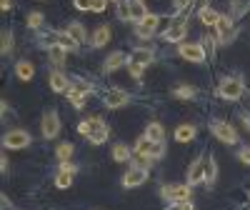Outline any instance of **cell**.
Masks as SVG:
<instances>
[{"mask_svg": "<svg viewBox=\"0 0 250 210\" xmlns=\"http://www.w3.org/2000/svg\"><path fill=\"white\" fill-rule=\"evenodd\" d=\"M190 193H193L190 183H170V185H163V188H160V198L168 200V203L190 200Z\"/></svg>", "mask_w": 250, "mask_h": 210, "instance_id": "obj_1", "label": "cell"}, {"mask_svg": "<svg viewBox=\"0 0 250 210\" xmlns=\"http://www.w3.org/2000/svg\"><path fill=\"white\" fill-rule=\"evenodd\" d=\"M218 95L225 100H238L243 95V80L240 78H223L218 85Z\"/></svg>", "mask_w": 250, "mask_h": 210, "instance_id": "obj_2", "label": "cell"}, {"mask_svg": "<svg viewBox=\"0 0 250 210\" xmlns=\"http://www.w3.org/2000/svg\"><path fill=\"white\" fill-rule=\"evenodd\" d=\"M210 130H213V135H215L220 143H225V145H235V143H238V133H235V128H233L230 123L215 120V123L210 125Z\"/></svg>", "mask_w": 250, "mask_h": 210, "instance_id": "obj_3", "label": "cell"}, {"mask_svg": "<svg viewBox=\"0 0 250 210\" xmlns=\"http://www.w3.org/2000/svg\"><path fill=\"white\" fill-rule=\"evenodd\" d=\"M178 53H180V58H185V63H205L208 60L200 43H180Z\"/></svg>", "mask_w": 250, "mask_h": 210, "instance_id": "obj_4", "label": "cell"}, {"mask_svg": "<svg viewBox=\"0 0 250 210\" xmlns=\"http://www.w3.org/2000/svg\"><path fill=\"white\" fill-rule=\"evenodd\" d=\"M3 145L10 150H20V148H28L30 145V133L28 130H8L3 135Z\"/></svg>", "mask_w": 250, "mask_h": 210, "instance_id": "obj_5", "label": "cell"}, {"mask_svg": "<svg viewBox=\"0 0 250 210\" xmlns=\"http://www.w3.org/2000/svg\"><path fill=\"white\" fill-rule=\"evenodd\" d=\"M145 180H148V168L133 165L130 170L123 175V188H138V185H143Z\"/></svg>", "mask_w": 250, "mask_h": 210, "instance_id": "obj_6", "label": "cell"}, {"mask_svg": "<svg viewBox=\"0 0 250 210\" xmlns=\"http://www.w3.org/2000/svg\"><path fill=\"white\" fill-rule=\"evenodd\" d=\"M43 138H48V140H53V138H58V133H60V115L55 113V110H48L45 115H43Z\"/></svg>", "mask_w": 250, "mask_h": 210, "instance_id": "obj_7", "label": "cell"}, {"mask_svg": "<svg viewBox=\"0 0 250 210\" xmlns=\"http://www.w3.org/2000/svg\"><path fill=\"white\" fill-rule=\"evenodd\" d=\"M103 103H105V108H123V105H128L130 103V95L125 93V90H118V88H110L105 90V95H103Z\"/></svg>", "mask_w": 250, "mask_h": 210, "instance_id": "obj_8", "label": "cell"}, {"mask_svg": "<svg viewBox=\"0 0 250 210\" xmlns=\"http://www.w3.org/2000/svg\"><path fill=\"white\" fill-rule=\"evenodd\" d=\"M215 30H218V40L220 43H233V38H235V23H233V18H220L218 20V25H215Z\"/></svg>", "mask_w": 250, "mask_h": 210, "instance_id": "obj_9", "label": "cell"}, {"mask_svg": "<svg viewBox=\"0 0 250 210\" xmlns=\"http://www.w3.org/2000/svg\"><path fill=\"white\" fill-rule=\"evenodd\" d=\"M185 35H188V25L183 23V20H178V23H173L170 28H165L163 40H168V43H183Z\"/></svg>", "mask_w": 250, "mask_h": 210, "instance_id": "obj_10", "label": "cell"}, {"mask_svg": "<svg viewBox=\"0 0 250 210\" xmlns=\"http://www.w3.org/2000/svg\"><path fill=\"white\" fill-rule=\"evenodd\" d=\"M108 135H110V128H108V125L98 118V120H95V125H93V130H90L85 138L90 140V145H100V143H105V140H108Z\"/></svg>", "mask_w": 250, "mask_h": 210, "instance_id": "obj_11", "label": "cell"}, {"mask_svg": "<svg viewBox=\"0 0 250 210\" xmlns=\"http://www.w3.org/2000/svg\"><path fill=\"white\" fill-rule=\"evenodd\" d=\"M188 183H190V185L205 183V158L195 160L190 168H188Z\"/></svg>", "mask_w": 250, "mask_h": 210, "instance_id": "obj_12", "label": "cell"}, {"mask_svg": "<svg viewBox=\"0 0 250 210\" xmlns=\"http://www.w3.org/2000/svg\"><path fill=\"white\" fill-rule=\"evenodd\" d=\"M128 60H130V58H125L123 50H115V53H110V55L105 58L103 68H105V73H113V70H118V68H123V65H128Z\"/></svg>", "mask_w": 250, "mask_h": 210, "instance_id": "obj_13", "label": "cell"}, {"mask_svg": "<svg viewBox=\"0 0 250 210\" xmlns=\"http://www.w3.org/2000/svg\"><path fill=\"white\" fill-rule=\"evenodd\" d=\"M130 63H135V65H140V68H148L153 63V50L150 48H135L130 53Z\"/></svg>", "mask_w": 250, "mask_h": 210, "instance_id": "obj_14", "label": "cell"}, {"mask_svg": "<svg viewBox=\"0 0 250 210\" xmlns=\"http://www.w3.org/2000/svg\"><path fill=\"white\" fill-rule=\"evenodd\" d=\"M50 88H53L55 93H68V90H70V80L65 78V73L53 70V73H50Z\"/></svg>", "mask_w": 250, "mask_h": 210, "instance_id": "obj_15", "label": "cell"}, {"mask_svg": "<svg viewBox=\"0 0 250 210\" xmlns=\"http://www.w3.org/2000/svg\"><path fill=\"white\" fill-rule=\"evenodd\" d=\"M153 150H155V143L150 138H145V135L135 143V148H133V153L138 158H150V160H153Z\"/></svg>", "mask_w": 250, "mask_h": 210, "instance_id": "obj_16", "label": "cell"}, {"mask_svg": "<svg viewBox=\"0 0 250 210\" xmlns=\"http://www.w3.org/2000/svg\"><path fill=\"white\" fill-rule=\"evenodd\" d=\"M73 175H75V170H70V168H65V165H60V170L55 175V188H60V190L70 188L73 185Z\"/></svg>", "mask_w": 250, "mask_h": 210, "instance_id": "obj_17", "label": "cell"}, {"mask_svg": "<svg viewBox=\"0 0 250 210\" xmlns=\"http://www.w3.org/2000/svg\"><path fill=\"white\" fill-rule=\"evenodd\" d=\"M195 135H198V128H195V125H190V123L178 125V128H175V140L178 143H190Z\"/></svg>", "mask_w": 250, "mask_h": 210, "instance_id": "obj_18", "label": "cell"}, {"mask_svg": "<svg viewBox=\"0 0 250 210\" xmlns=\"http://www.w3.org/2000/svg\"><path fill=\"white\" fill-rule=\"evenodd\" d=\"M145 138H150L153 143H163L165 140V128L160 123H148L145 125Z\"/></svg>", "mask_w": 250, "mask_h": 210, "instance_id": "obj_19", "label": "cell"}, {"mask_svg": "<svg viewBox=\"0 0 250 210\" xmlns=\"http://www.w3.org/2000/svg\"><path fill=\"white\" fill-rule=\"evenodd\" d=\"M145 15H148V10H145V3L143 0H133L130 3V23H143L145 20Z\"/></svg>", "mask_w": 250, "mask_h": 210, "instance_id": "obj_20", "label": "cell"}, {"mask_svg": "<svg viewBox=\"0 0 250 210\" xmlns=\"http://www.w3.org/2000/svg\"><path fill=\"white\" fill-rule=\"evenodd\" d=\"M55 43H58V45H62V48H65L68 53L78 50V45H80L78 40H75V38H73V35L68 33V30H62V33H58V38H55Z\"/></svg>", "mask_w": 250, "mask_h": 210, "instance_id": "obj_21", "label": "cell"}, {"mask_svg": "<svg viewBox=\"0 0 250 210\" xmlns=\"http://www.w3.org/2000/svg\"><path fill=\"white\" fill-rule=\"evenodd\" d=\"M15 75H18L20 80H30V78L35 75L33 63H30V60H20V63H15Z\"/></svg>", "mask_w": 250, "mask_h": 210, "instance_id": "obj_22", "label": "cell"}, {"mask_svg": "<svg viewBox=\"0 0 250 210\" xmlns=\"http://www.w3.org/2000/svg\"><path fill=\"white\" fill-rule=\"evenodd\" d=\"M108 43H110V28L108 25H100L93 33V45L95 48H103V45H108Z\"/></svg>", "mask_w": 250, "mask_h": 210, "instance_id": "obj_23", "label": "cell"}, {"mask_svg": "<svg viewBox=\"0 0 250 210\" xmlns=\"http://www.w3.org/2000/svg\"><path fill=\"white\" fill-rule=\"evenodd\" d=\"M220 18H223V15H220L218 10H213V8H203V10H200V20H203V25H208V28H215Z\"/></svg>", "mask_w": 250, "mask_h": 210, "instance_id": "obj_24", "label": "cell"}, {"mask_svg": "<svg viewBox=\"0 0 250 210\" xmlns=\"http://www.w3.org/2000/svg\"><path fill=\"white\" fill-rule=\"evenodd\" d=\"M65 48L62 45H48V55H50V60H53V65H65Z\"/></svg>", "mask_w": 250, "mask_h": 210, "instance_id": "obj_25", "label": "cell"}, {"mask_svg": "<svg viewBox=\"0 0 250 210\" xmlns=\"http://www.w3.org/2000/svg\"><path fill=\"white\" fill-rule=\"evenodd\" d=\"M130 155H133V153H130V148H128L125 143H118L115 148H113V160H115V163H128Z\"/></svg>", "mask_w": 250, "mask_h": 210, "instance_id": "obj_26", "label": "cell"}, {"mask_svg": "<svg viewBox=\"0 0 250 210\" xmlns=\"http://www.w3.org/2000/svg\"><path fill=\"white\" fill-rule=\"evenodd\" d=\"M215 178H218V165L213 158H208L205 160V183H215Z\"/></svg>", "mask_w": 250, "mask_h": 210, "instance_id": "obj_27", "label": "cell"}, {"mask_svg": "<svg viewBox=\"0 0 250 210\" xmlns=\"http://www.w3.org/2000/svg\"><path fill=\"white\" fill-rule=\"evenodd\" d=\"M13 50V33L10 30H3V35H0V53L8 55Z\"/></svg>", "mask_w": 250, "mask_h": 210, "instance_id": "obj_28", "label": "cell"}, {"mask_svg": "<svg viewBox=\"0 0 250 210\" xmlns=\"http://www.w3.org/2000/svg\"><path fill=\"white\" fill-rule=\"evenodd\" d=\"M230 10H233V18H240V15H245V13L250 10V0H233Z\"/></svg>", "mask_w": 250, "mask_h": 210, "instance_id": "obj_29", "label": "cell"}, {"mask_svg": "<svg viewBox=\"0 0 250 210\" xmlns=\"http://www.w3.org/2000/svg\"><path fill=\"white\" fill-rule=\"evenodd\" d=\"M173 95L180 98V100H190V98H195V88H193V85H178V88L173 90Z\"/></svg>", "mask_w": 250, "mask_h": 210, "instance_id": "obj_30", "label": "cell"}, {"mask_svg": "<svg viewBox=\"0 0 250 210\" xmlns=\"http://www.w3.org/2000/svg\"><path fill=\"white\" fill-rule=\"evenodd\" d=\"M55 155H58L60 163L70 160V155H73V145H70V143H60V145H58V150H55Z\"/></svg>", "mask_w": 250, "mask_h": 210, "instance_id": "obj_31", "label": "cell"}, {"mask_svg": "<svg viewBox=\"0 0 250 210\" xmlns=\"http://www.w3.org/2000/svg\"><path fill=\"white\" fill-rule=\"evenodd\" d=\"M65 30H68V33H70V35L78 40V43H85V28H83L80 23H70Z\"/></svg>", "mask_w": 250, "mask_h": 210, "instance_id": "obj_32", "label": "cell"}, {"mask_svg": "<svg viewBox=\"0 0 250 210\" xmlns=\"http://www.w3.org/2000/svg\"><path fill=\"white\" fill-rule=\"evenodd\" d=\"M43 13H38V10H33L30 15H28V28H33V30H38L40 25H43Z\"/></svg>", "mask_w": 250, "mask_h": 210, "instance_id": "obj_33", "label": "cell"}, {"mask_svg": "<svg viewBox=\"0 0 250 210\" xmlns=\"http://www.w3.org/2000/svg\"><path fill=\"white\" fill-rule=\"evenodd\" d=\"M158 23H160V18H158V15H153V13H148V15H145V20H143V23H138V25H143V28H148V30H153V33H155Z\"/></svg>", "mask_w": 250, "mask_h": 210, "instance_id": "obj_34", "label": "cell"}, {"mask_svg": "<svg viewBox=\"0 0 250 210\" xmlns=\"http://www.w3.org/2000/svg\"><path fill=\"white\" fill-rule=\"evenodd\" d=\"M200 45H203V50H205L208 60H213V50H215V38H205V40H200Z\"/></svg>", "mask_w": 250, "mask_h": 210, "instance_id": "obj_35", "label": "cell"}, {"mask_svg": "<svg viewBox=\"0 0 250 210\" xmlns=\"http://www.w3.org/2000/svg\"><path fill=\"white\" fill-rule=\"evenodd\" d=\"M95 120H98V118H88V120H80V125H78V133H80V135H88V133L93 130Z\"/></svg>", "mask_w": 250, "mask_h": 210, "instance_id": "obj_36", "label": "cell"}, {"mask_svg": "<svg viewBox=\"0 0 250 210\" xmlns=\"http://www.w3.org/2000/svg\"><path fill=\"white\" fill-rule=\"evenodd\" d=\"M118 18L130 23V3H125V0H123V3H118Z\"/></svg>", "mask_w": 250, "mask_h": 210, "instance_id": "obj_37", "label": "cell"}, {"mask_svg": "<svg viewBox=\"0 0 250 210\" xmlns=\"http://www.w3.org/2000/svg\"><path fill=\"white\" fill-rule=\"evenodd\" d=\"M108 3L110 0H93V13H105V8H108Z\"/></svg>", "mask_w": 250, "mask_h": 210, "instance_id": "obj_38", "label": "cell"}, {"mask_svg": "<svg viewBox=\"0 0 250 210\" xmlns=\"http://www.w3.org/2000/svg\"><path fill=\"white\" fill-rule=\"evenodd\" d=\"M168 210H195V208H193L190 203H188V200H180V203H173Z\"/></svg>", "mask_w": 250, "mask_h": 210, "instance_id": "obj_39", "label": "cell"}, {"mask_svg": "<svg viewBox=\"0 0 250 210\" xmlns=\"http://www.w3.org/2000/svg\"><path fill=\"white\" fill-rule=\"evenodd\" d=\"M73 5L78 10H90L93 8V0H73Z\"/></svg>", "mask_w": 250, "mask_h": 210, "instance_id": "obj_40", "label": "cell"}, {"mask_svg": "<svg viewBox=\"0 0 250 210\" xmlns=\"http://www.w3.org/2000/svg\"><path fill=\"white\" fill-rule=\"evenodd\" d=\"M128 70H130V75H133V78H140L145 68H140V65H135V63H130V60H128Z\"/></svg>", "mask_w": 250, "mask_h": 210, "instance_id": "obj_41", "label": "cell"}, {"mask_svg": "<svg viewBox=\"0 0 250 210\" xmlns=\"http://www.w3.org/2000/svg\"><path fill=\"white\" fill-rule=\"evenodd\" d=\"M173 3H175V10H185V8H190L195 0H173Z\"/></svg>", "mask_w": 250, "mask_h": 210, "instance_id": "obj_42", "label": "cell"}, {"mask_svg": "<svg viewBox=\"0 0 250 210\" xmlns=\"http://www.w3.org/2000/svg\"><path fill=\"white\" fill-rule=\"evenodd\" d=\"M238 158H240V160H243L245 165H250V148H245V150H240V153H238Z\"/></svg>", "mask_w": 250, "mask_h": 210, "instance_id": "obj_43", "label": "cell"}, {"mask_svg": "<svg viewBox=\"0 0 250 210\" xmlns=\"http://www.w3.org/2000/svg\"><path fill=\"white\" fill-rule=\"evenodd\" d=\"M135 30H138V35H140V38H150V35H153V30L143 28V25H135Z\"/></svg>", "mask_w": 250, "mask_h": 210, "instance_id": "obj_44", "label": "cell"}, {"mask_svg": "<svg viewBox=\"0 0 250 210\" xmlns=\"http://www.w3.org/2000/svg\"><path fill=\"white\" fill-rule=\"evenodd\" d=\"M0 170H3V173L8 170V158H5V155H3V158H0Z\"/></svg>", "mask_w": 250, "mask_h": 210, "instance_id": "obj_45", "label": "cell"}, {"mask_svg": "<svg viewBox=\"0 0 250 210\" xmlns=\"http://www.w3.org/2000/svg\"><path fill=\"white\" fill-rule=\"evenodd\" d=\"M10 5H13L10 0H0V10H10Z\"/></svg>", "mask_w": 250, "mask_h": 210, "instance_id": "obj_46", "label": "cell"}, {"mask_svg": "<svg viewBox=\"0 0 250 210\" xmlns=\"http://www.w3.org/2000/svg\"><path fill=\"white\" fill-rule=\"evenodd\" d=\"M110 3H123V0H110Z\"/></svg>", "mask_w": 250, "mask_h": 210, "instance_id": "obj_47", "label": "cell"}]
</instances>
